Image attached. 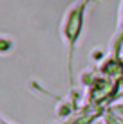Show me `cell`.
<instances>
[{
  "label": "cell",
  "instance_id": "7a4b0ae2",
  "mask_svg": "<svg viewBox=\"0 0 123 124\" xmlns=\"http://www.w3.org/2000/svg\"><path fill=\"white\" fill-rule=\"evenodd\" d=\"M121 43H123V4H121V11H120V32H118L116 43H114V47H116V52L120 50Z\"/></svg>",
  "mask_w": 123,
  "mask_h": 124
},
{
  "label": "cell",
  "instance_id": "6da1fadb",
  "mask_svg": "<svg viewBox=\"0 0 123 124\" xmlns=\"http://www.w3.org/2000/svg\"><path fill=\"white\" fill-rule=\"evenodd\" d=\"M87 4V0H80L76 2L73 7H69L65 15V20H63V38H65L67 43V56H69V74L73 70V52L76 41H78L80 34H82V27H83V6Z\"/></svg>",
  "mask_w": 123,
  "mask_h": 124
}]
</instances>
